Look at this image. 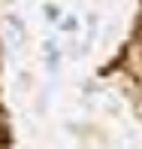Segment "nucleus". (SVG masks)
Here are the masks:
<instances>
[{
    "mask_svg": "<svg viewBox=\"0 0 142 149\" xmlns=\"http://www.w3.org/2000/svg\"><path fill=\"white\" fill-rule=\"evenodd\" d=\"M76 28H79V18L76 15H67L64 22H60V31H76Z\"/></svg>",
    "mask_w": 142,
    "mask_h": 149,
    "instance_id": "f257e3e1",
    "label": "nucleus"
}]
</instances>
